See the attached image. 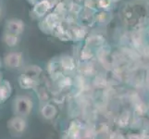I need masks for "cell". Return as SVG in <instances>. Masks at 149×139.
Segmentation results:
<instances>
[{"mask_svg":"<svg viewBox=\"0 0 149 139\" xmlns=\"http://www.w3.org/2000/svg\"><path fill=\"white\" fill-rule=\"evenodd\" d=\"M33 108V102L27 96H18L13 101V110L15 115L28 117Z\"/></svg>","mask_w":149,"mask_h":139,"instance_id":"1","label":"cell"},{"mask_svg":"<svg viewBox=\"0 0 149 139\" xmlns=\"http://www.w3.org/2000/svg\"><path fill=\"white\" fill-rule=\"evenodd\" d=\"M28 126L25 117L19 115H14L8 122V128L14 135H22L25 132Z\"/></svg>","mask_w":149,"mask_h":139,"instance_id":"2","label":"cell"},{"mask_svg":"<svg viewBox=\"0 0 149 139\" xmlns=\"http://www.w3.org/2000/svg\"><path fill=\"white\" fill-rule=\"evenodd\" d=\"M4 64L8 69H19L22 64V54L20 52H9L4 57Z\"/></svg>","mask_w":149,"mask_h":139,"instance_id":"3","label":"cell"},{"mask_svg":"<svg viewBox=\"0 0 149 139\" xmlns=\"http://www.w3.org/2000/svg\"><path fill=\"white\" fill-rule=\"evenodd\" d=\"M24 30V23L22 20L19 19H11L7 20L5 24V32L20 35L23 33Z\"/></svg>","mask_w":149,"mask_h":139,"instance_id":"4","label":"cell"},{"mask_svg":"<svg viewBox=\"0 0 149 139\" xmlns=\"http://www.w3.org/2000/svg\"><path fill=\"white\" fill-rule=\"evenodd\" d=\"M52 7V3L50 0H41L35 4V6L33 10V14L37 18L43 17L45 13L47 12V10Z\"/></svg>","mask_w":149,"mask_h":139,"instance_id":"5","label":"cell"},{"mask_svg":"<svg viewBox=\"0 0 149 139\" xmlns=\"http://www.w3.org/2000/svg\"><path fill=\"white\" fill-rule=\"evenodd\" d=\"M12 94V85L9 81L3 80L0 83V104L6 102Z\"/></svg>","mask_w":149,"mask_h":139,"instance_id":"6","label":"cell"},{"mask_svg":"<svg viewBox=\"0 0 149 139\" xmlns=\"http://www.w3.org/2000/svg\"><path fill=\"white\" fill-rule=\"evenodd\" d=\"M40 113L42 117L45 120H52L56 117V113H58V110L56 108L50 103H45L42 105L40 109Z\"/></svg>","mask_w":149,"mask_h":139,"instance_id":"7","label":"cell"},{"mask_svg":"<svg viewBox=\"0 0 149 139\" xmlns=\"http://www.w3.org/2000/svg\"><path fill=\"white\" fill-rule=\"evenodd\" d=\"M18 83L22 89H34V87L36 86L38 81L33 80L22 73L18 79Z\"/></svg>","mask_w":149,"mask_h":139,"instance_id":"8","label":"cell"},{"mask_svg":"<svg viewBox=\"0 0 149 139\" xmlns=\"http://www.w3.org/2000/svg\"><path fill=\"white\" fill-rule=\"evenodd\" d=\"M81 123L78 121H73L70 122L68 129V136L70 139H78L81 136Z\"/></svg>","mask_w":149,"mask_h":139,"instance_id":"9","label":"cell"},{"mask_svg":"<svg viewBox=\"0 0 149 139\" xmlns=\"http://www.w3.org/2000/svg\"><path fill=\"white\" fill-rule=\"evenodd\" d=\"M41 73H42V69L36 65H30L26 67L22 71V74L26 75L33 80H37V81Z\"/></svg>","mask_w":149,"mask_h":139,"instance_id":"10","label":"cell"},{"mask_svg":"<svg viewBox=\"0 0 149 139\" xmlns=\"http://www.w3.org/2000/svg\"><path fill=\"white\" fill-rule=\"evenodd\" d=\"M2 39H3V42L6 44L8 47H14V46H16L19 42V35L4 32Z\"/></svg>","mask_w":149,"mask_h":139,"instance_id":"11","label":"cell"},{"mask_svg":"<svg viewBox=\"0 0 149 139\" xmlns=\"http://www.w3.org/2000/svg\"><path fill=\"white\" fill-rule=\"evenodd\" d=\"M34 90H35V92H36V94L39 96L41 101H47L49 98L48 91L47 90V88H45V86H41L39 85V82L37 83L36 86L34 87Z\"/></svg>","mask_w":149,"mask_h":139,"instance_id":"12","label":"cell"},{"mask_svg":"<svg viewBox=\"0 0 149 139\" xmlns=\"http://www.w3.org/2000/svg\"><path fill=\"white\" fill-rule=\"evenodd\" d=\"M60 65H61V68L66 71H70L74 68L73 60L70 58H68V57H65V58H63L60 60Z\"/></svg>","mask_w":149,"mask_h":139,"instance_id":"13","label":"cell"},{"mask_svg":"<svg viewBox=\"0 0 149 139\" xmlns=\"http://www.w3.org/2000/svg\"><path fill=\"white\" fill-rule=\"evenodd\" d=\"M130 121V114L129 112H123L120 116L119 120H118V124L120 127H126L128 125Z\"/></svg>","mask_w":149,"mask_h":139,"instance_id":"14","label":"cell"},{"mask_svg":"<svg viewBox=\"0 0 149 139\" xmlns=\"http://www.w3.org/2000/svg\"><path fill=\"white\" fill-rule=\"evenodd\" d=\"M29 1L32 3V4H33V3H37V2H39V0H29Z\"/></svg>","mask_w":149,"mask_h":139,"instance_id":"15","label":"cell"},{"mask_svg":"<svg viewBox=\"0 0 149 139\" xmlns=\"http://www.w3.org/2000/svg\"><path fill=\"white\" fill-rule=\"evenodd\" d=\"M2 81H3V77H2V73H0V83H1Z\"/></svg>","mask_w":149,"mask_h":139,"instance_id":"16","label":"cell"},{"mask_svg":"<svg viewBox=\"0 0 149 139\" xmlns=\"http://www.w3.org/2000/svg\"><path fill=\"white\" fill-rule=\"evenodd\" d=\"M0 16H1V8H0Z\"/></svg>","mask_w":149,"mask_h":139,"instance_id":"17","label":"cell"},{"mask_svg":"<svg viewBox=\"0 0 149 139\" xmlns=\"http://www.w3.org/2000/svg\"><path fill=\"white\" fill-rule=\"evenodd\" d=\"M0 67H1V61H0Z\"/></svg>","mask_w":149,"mask_h":139,"instance_id":"18","label":"cell"}]
</instances>
